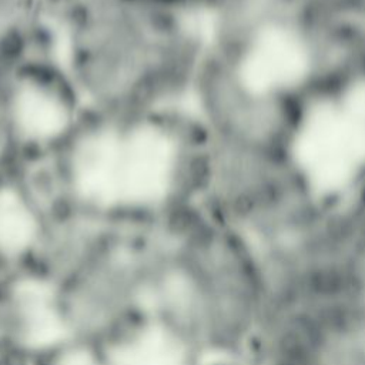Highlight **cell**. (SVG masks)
<instances>
[{"label":"cell","mask_w":365,"mask_h":365,"mask_svg":"<svg viewBox=\"0 0 365 365\" xmlns=\"http://www.w3.org/2000/svg\"><path fill=\"white\" fill-rule=\"evenodd\" d=\"M174 146L157 128L140 127L121 137L120 204L150 206L163 200L174 170Z\"/></svg>","instance_id":"cell-3"},{"label":"cell","mask_w":365,"mask_h":365,"mask_svg":"<svg viewBox=\"0 0 365 365\" xmlns=\"http://www.w3.org/2000/svg\"><path fill=\"white\" fill-rule=\"evenodd\" d=\"M120 144L119 136L100 133L87 138L76 153V187L97 207L120 206Z\"/></svg>","instance_id":"cell-4"},{"label":"cell","mask_w":365,"mask_h":365,"mask_svg":"<svg viewBox=\"0 0 365 365\" xmlns=\"http://www.w3.org/2000/svg\"><path fill=\"white\" fill-rule=\"evenodd\" d=\"M193 365H250L241 357H201Z\"/></svg>","instance_id":"cell-7"},{"label":"cell","mask_w":365,"mask_h":365,"mask_svg":"<svg viewBox=\"0 0 365 365\" xmlns=\"http://www.w3.org/2000/svg\"><path fill=\"white\" fill-rule=\"evenodd\" d=\"M323 365H365V343L338 350Z\"/></svg>","instance_id":"cell-6"},{"label":"cell","mask_w":365,"mask_h":365,"mask_svg":"<svg viewBox=\"0 0 365 365\" xmlns=\"http://www.w3.org/2000/svg\"><path fill=\"white\" fill-rule=\"evenodd\" d=\"M20 130L30 138L46 140L60 134L67 124V110L57 97L39 86H23L14 101Z\"/></svg>","instance_id":"cell-5"},{"label":"cell","mask_w":365,"mask_h":365,"mask_svg":"<svg viewBox=\"0 0 365 365\" xmlns=\"http://www.w3.org/2000/svg\"><path fill=\"white\" fill-rule=\"evenodd\" d=\"M154 260V250L100 243L51 288L66 340L103 350L147 316Z\"/></svg>","instance_id":"cell-2"},{"label":"cell","mask_w":365,"mask_h":365,"mask_svg":"<svg viewBox=\"0 0 365 365\" xmlns=\"http://www.w3.org/2000/svg\"><path fill=\"white\" fill-rule=\"evenodd\" d=\"M266 296L256 246L216 218L180 250L156 253L147 314L198 358H246Z\"/></svg>","instance_id":"cell-1"}]
</instances>
